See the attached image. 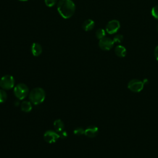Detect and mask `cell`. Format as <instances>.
I'll return each instance as SVG.
<instances>
[{"label":"cell","mask_w":158,"mask_h":158,"mask_svg":"<svg viewBox=\"0 0 158 158\" xmlns=\"http://www.w3.org/2000/svg\"><path fill=\"white\" fill-rule=\"evenodd\" d=\"M31 53L34 56H38L42 52V47L38 43H33L31 48Z\"/></svg>","instance_id":"cell-10"},{"label":"cell","mask_w":158,"mask_h":158,"mask_svg":"<svg viewBox=\"0 0 158 158\" xmlns=\"http://www.w3.org/2000/svg\"><path fill=\"white\" fill-rule=\"evenodd\" d=\"M94 27V22L91 19L86 20L82 25V27L83 30L86 31H88L93 30Z\"/></svg>","instance_id":"cell-11"},{"label":"cell","mask_w":158,"mask_h":158,"mask_svg":"<svg viewBox=\"0 0 158 158\" xmlns=\"http://www.w3.org/2000/svg\"><path fill=\"white\" fill-rule=\"evenodd\" d=\"M114 43V42L113 40H111L110 38L104 37L103 38L99 40V46L102 50L109 51L113 47Z\"/></svg>","instance_id":"cell-6"},{"label":"cell","mask_w":158,"mask_h":158,"mask_svg":"<svg viewBox=\"0 0 158 158\" xmlns=\"http://www.w3.org/2000/svg\"><path fill=\"white\" fill-rule=\"evenodd\" d=\"M29 98L33 104H40L43 102L45 99V92L41 88H35L30 92Z\"/></svg>","instance_id":"cell-2"},{"label":"cell","mask_w":158,"mask_h":158,"mask_svg":"<svg viewBox=\"0 0 158 158\" xmlns=\"http://www.w3.org/2000/svg\"><path fill=\"white\" fill-rule=\"evenodd\" d=\"M157 32H158V24H157Z\"/></svg>","instance_id":"cell-24"},{"label":"cell","mask_w":158,"mask_h":158,"mask_svg":"<svg viewBox=\"0 0 158 158\" xmlns=\"http://www.w3.org/2000/svg\"><path fill=\"white\" fill-rule=\"evenodd\" d=\"M98 133V128L96 126H89L86 130H85V135L89 138L95 137Z\"/></svg>","instance_id":"cell-9"},{"label":"cell","mask_w":158,"mask_h":158,"mask_svg":"<svg viewBox=\"0 0 158 158\" xmlns=\"http://www.w3.org/2000/svg\"><path fill=\"white\" fill-rule=\"evenodd\" d=\"M54 127L56 132H61L64 130V124L61 120L57 119L54 122Z\"/></svg>","instance_id":"cell-13"},{"label":"cell","mask_w":158,"mask_h":158,"mask_svg":"<svg viewBox=\"0 0 158 158\" xmlns=\"http://www.w3.org/2000/svg\"><path fill=\"white\" fill-rule=\"evenodd\" d=\"M73 133L76 135H81L85 134V130H83L82 128H77L74 130Z\"/></svg>","instance_id":"cell-19"},{"label":"cell","mask_w":158,"mask_h":158,"mask_svg":"<svg viewBox=\"0 0 158 158\" xmlns=\"http://www.w3.org/2000/svg\"><path fill=\"white\" fill-rule=\"evenodd\" d=\"M154 56L156 57V59L158 60V46H157L154 50Z\"/></svg>","instance_id":"cell-22"},{"label":"cell","mask_w":158,"mask_h":158,"mask_svg":"<svg viewBox=\"0 0 158 158\" xmlns=\"http://www.w3.org/2000/svg\"><path fill=\"white\" fill-rule=\"evenodd\" d=\"M57 2V0H44L45 4L48 7H52L54 6Z\"/></svg>","instance_id":"cell-20"},{"label":"cell","mask_w":158,"mask_h":158,"mask_svg":"<svg viewBox=\"0 0 158 158\" xmlns=\"http://www.w3.org/2000/svg\"><path fill=\"white\" fill-rule=\"evenodd\" d=\"M19 1H27L28 0H19Z\"/></svg>","instance_id":"cell-23"},{"label":"cell","mask_w":158,"mask_h":158,"mask_svg":"<svg viewBox=\"0 0 158 158\" xmlns=\"http://www.w3.org/2000/svg\"><path fill=\"white\" fill-rule=\"evenodd\" d=\"M151 15L153 17L158 20V5L153 7L151 9Z\"/></svg>","instance_id":"cell-17"},{"label":"cell","mask_w":158,"mask_h":158,"mask_svg":"<svg viewBox=\"0 0 158 158\" xmlns=\"http://www.w3.org/2000/svg\"><path fill=\"white\" fill-rule=\"evenodd\" d=\"M59 136H60V138H67V133L65 131H61V132H60V133H59Z\"/></svg>","instance_id":"cell-21"},{"label":"cell","mask_w":158,"mask_h":158,"mask_svg":"<svg viewBox=\"0 0 158 158\" xmlns=\"http://www.w3.org/2000/svg\"><path fill=\"white\" fill-rule=\"evenodd\" d=\"M123 39V36L122 35H116L114 38H113V41L114 43H120Z\"/></svg>","instance_id":"cell-18"},{"label":"cell","mask_w":158,"mask_h":158,"mask_svg":"<svg viewBox=\"0 0 158 158\" xmlns=\"http://www.w3.org/2000/svg\"><path fill=\"white\" fill-rule=\"evenodd\" d=\"M21 109L22 111L25 112H28L31 111L32 109V106L31 104V102L29 101H23L21 104Z\"/></svg>","instance_id":"cell-14"},{"label":"cell","mask_w":158,"mask_h":158,"mask_svg":"<svg viewBox=\"0 0 158 158\" xmlns=\"http://www.w3.org/2000/svg\"><path fill=\"white\" fill-rule=\"evenodd\" d=\"M15 80L12 76L6 75L3 76L0 80V86L4 89H10L14 86Z\"/></svg>","instance_id":"cell-4"},{"label":"cell","mask_w":158,"mask_h":158,"mask_svg":"<svg viewBox=\"0 0 158 158\" xmlns=\"http://www.w3.org/2000/svg\"><path fill=\"white\" fill-rule=\"evenodd\" d=\"M115 53L117 56L120 57H123L126 56L127 54L126 48L123 46L118 45L115 48Z\"/></svg>","instance_id":"cell-12"},{"label":"cell","mask_w":158,"mask_h":158,"mask_svg":"<svg viewBox=\"0 0 158 158\" xmlns=\"http://www.w3.org/2000/svg\"><path fill=\"white\" fill-rule=\"evenodd\" d=\"M144 85V83L142 81L137 79H133L129 81L128 84V88L131 91L138 93L140 92L143 89Z\"/></svg>","instance_id":"cell-5"},{"label":"cell","mask_w":158,"mask_h":158,"mask_svg":"<svg viewBox=\"0 0 158 158\" xmlns=\"http://www.w3.org/2000/svg\"><path fill=\"white\" fill-rule=\"evenodd\" d=\"M75 6L72 0H60L57 4V11L64 19H69L74 14Z\"/></svg>","instance_id":"cell-1"},{"label":"cell","mask_w":158,"mask_h":158,"mask_svg":"<svg viewBox=\"0 0 158 158\" xmlns=\"http://www.w3.org/2000/svg\"><path fill=\"white\" fill-rule=\"evenodd\" d=\"M59 138V134L52 130H48L44 134V140L49 143H55Z\"/></svg>","instance_id":"cell-8"},{"label":"cell","mask_w":158,"mask_h":158,"mask_svg":"<svg viewBox=\"0 0 158 158\" xmlns=\"http://www.w3.org/2000/svg\"><path fill=\"white\" fill-rule=\"evenodd\" d=\"M105 35H106V31L102 28H99L96 31V36L97 38H98L99 40H101L104 37H105Z\"/></svg>","instance_id":"cell-15"},{"label":"cell","mask_w":158,"mask_h":158,"mask_svg":"<svg viewBox=\"0 0 158 158\" xmlns=\"http://www.w3.org/2000/svg\"><path fill=\"white\" fill-rule=\"evenodd\" d=\"M7 99V94L6 91L2 89H0V103H2Z\"/></svg>","instance_id":"cell-16"},{"label":"cell","mask_w":158,"mask_h":158,"mask_svg":"<svg viewBox=\"0 0 158 158\" xmlns=\"http://www.w3.org/2000/svg\"><path fill=\"white\" fill-rule=\"evenodd\" d=\"M120 27V22L118 20H112L107 23L106 27V30L109 34H114L118 30Z\"/></svg>","instance_id":"cell-7"},{"label":"cell","mask_w":158,"mask_h":158,"mask_svg":"<svg viewBox=\"0 0 158 158\" xmlns=\"http://www.w3.org/2000/svg\"><path fill=\"white\" fill-rule=\"evenodd\" d=\"M14 93L15 96L20 100L26 98L28 93V88L24 83H19L17 85L14 89Z\"/></svg>","instance_id":"cell-3"}]
</instances>
